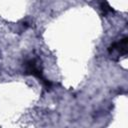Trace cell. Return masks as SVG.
I'll return each mask as SVG.
<instances>
[{"label": "cell", "mask_w": 128, "mask_h": 128, "mask_svg": "<svg viewBox=\"0 0 128 128\" xmlns=\"http://www.w3.org/2000/svg\"><path fill=\"white\" fill-rule=\"evenodd\" d=\"M25 73H26L27 75H32V76L36 77L39 81H41V83H42L47 89L51 88L52 83L44 77L42 71L38 68V66H37L35 60H29V61H27V62L25 63Z\"/></svg>", "instance_id": "6da1fadb"}, {"label": "cell", "mask_w": 128, "mask_h": 128, "mask_svg": "<svg viewBox=\"0 0 128 128\" xmlns=\"http://www.w3.org/2000/svg\"><path fill=\"white\" fill-rule=\"evenodd\" d=\"M127 42H128V39L127 37H124L123 39H121L120 41L118 42H114L108 49V51L111 53V52H114V51H117L118 53H120V55H125L127 53Z\"/></svg>", "instance_id": "7a4b0ae2"}, {"label": "cell", "mask_w": 128, "mask_h": 128, "mask_svg": "<svg viewBox=\"0 0 128 128\" xmlns=\"http://www.w3.org/2000/svg\"><path fill=\"white\" fill-rule=\"evenodd\" d=\"M100 7H101V9H102V11L106 14V13H110V12H113V9H112V7L108 4V2L107 1H105V0H102L101 1V3H100Z\"/></svg>", "instance_id": "3957f363"}]
</instances>
